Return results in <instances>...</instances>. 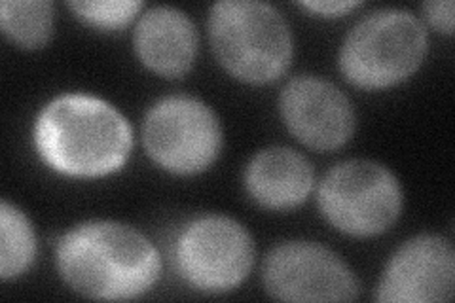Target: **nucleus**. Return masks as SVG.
<instances>
[{
    "label": "nucleus",
    "instance_id": "20e7f679",
    "mask_svg": "<svg viewBox=\"0 0 455 303\" xmlns=\"http://www.w3.org/2000/svg\"><path fill=\"white\" fill-rule=\"evenodd\" d=\"M427 53L423 23L406 10H379L363 18L339 48V70L361 90H386L410 78Z\"/></svg>",
    "mask_w": 455,
    "mask_h": 303
},
{
    "label": "nucleus",
    "instance_id": "f03ea898",
    "mask_svg": "<svg viewBox=\"0 0 455 303\" xmlns=\"http://www.w3.org/2000/svg\"><path fill=\"white\" fill-rule=\"evenodd\" d=\"M42 162L75 179L107 177L125 165L133 132L124 114L88 93H63L40 110L33 129Z\"/></svg>",
    "mask_w": 455,
    "mask_h": 303
},
{
    "label": "nucleus",
    "instance_id": "0eeeda50",
    "mask_svg": "<svg viewBox=\"0 0 455 303\" xmlns=\"http://www.w3.org/2000/svg\"><path fill=\"white\" fill-rule=\"evenodd\" d=\"M142 144L154 163L175 175H196L217 160L222 127L204 100L169 95L154 103L142 122Z\"/></svg>",
    "mask_w": 455,
    "mask_h": 303
},
{
    "label": "nucleus",
    "instance_id": "39448f33",
    "mask_svg": "<svg viewBox=\"0 0 455 303\" xmlns=\"http://www.w3.org/2000/svg\"><path fill=\"white\" fill-rule=\"evenodd\" d=\"M317 203L324 220L338 232L372 237L396 222L403 211V187L386 165L349 160L323 177Z\"/></svg>",
    "mask_w": 455,
    "mask_h": 303
},
{
    "label": "nucleus",
    "instance_id": "4468645a",
    "mask_svg": "<svg viewBox=\"0 0 455 303\" xmlns=\"http://www.w3.org/2000/svg\"><path fill=\"white\" fill-rule=\"evenodd\" d=\"M36 256V237L31 220L4 199L0 205V277H20Z\"/></svg>",
    "mask_w": 455,
    "mask_h": 303
},
{
    "label": "nucleus",
    "instance_id": "ddd939ff",
    "mask_svg": "<svg viewBox=\"0 0 455 303\" xmlns=\"http://www.w3.org/2000/svg\"><path fill=\"white\" fill-rule=\"evenodd\" d=\"M0 28L20 48H44L53 35V4L50 0H4Z\"/></svg>",
    "mask_w": 455,
    "mask_h": 303
},
{
    "label": "nucleus",
    "instance_id": "423d86ee",
    "mask_svg": "<svg viewBox=\"0 0 455 303\" xmlns=\"http://www.w3.org/2000/svg\"><path fill=\"white\" fill-rule=\"evenodd\" d=\"M173 262L179 275L196 291L230 292L254 266V241L247 227L224 214H205L182 227Z\"/></svg>",
    "mask_w": 455,
    "mask_h": 303
},
{
    "label": "nucleus",
    "instance_id": "1a4fd4ad",
    "mask_svg": "<svg viewBox=\"0 0 455 303\" xmlns=\"http://www.w3.org/2000/svg\"><path fill=\"white\" fill-rule=\"evenodd\" d=\"M281 118L292 137L307 148L331 152L353 137L355 108L344 92L329 80L296 76L279 95Z\"/></svg>",
    "mask_w": 455,
    "mask_h": 303
},
{
    "label": "nucleus",
    "instance_id": "f3484780",
    "mask_svg": "<svg viewBox=\"0 0 455 303\" xmlns=\"http://www.w3.org/2000/svg\"><path fill=\"white\" fill-rule=\"evenodd\" d=\"M359 4L361 3H357V0H349V3H341V0H331V3H323V0H319V3H300L302 8L319 13V16L324 18H339L353 8H357Z\"/></svg>",
    "mask_w": 455,
    "mask_h": 303
},
{
    "label": "nucleus",
    "instance_id": "6e6552de",
    "mask_svg": "<svg viewBox=\"0 0 455 303\" xmlns=\"http://www.w3.org/2000/svg\"><path fill=\"white\" fill-rule=\"evenodd\" d=\"M262 281L281 301H353L361 291L344 259L311 241H287L269 251Z\"/></svg>",
    "mask_w": 455,
    "mask_h": 303
},
{
    "label": "nucleus",
    "instance_id": "2eb2a0df",
    "mask_svg": "<svg viewBox=\"0 0 455 303\" xmlns=\"http://www.w3.org/2000/svg\"><path fill=\"white\" fill-rule=\"evenodd\" d=\"M67 6L84 23L97 28H107V31L125 27L142 10L140 0H92V3H80V0L75 3V0H70Z\"/></svg>",
    "mask_w": 455,
    "mask_h": 303
},
{
    "label": "nucleus",
    "instance_id": "f8f14e48",
    "mask_svg": "<svg viewBox=\"0 0 455 303\" xmlns=\"http://www.w3.org/2000/svg\"><path fill=\"white\" fill-rule=\"evenodd\" d=\"M315 182L307 157L284 147L256 154L245 169V187L254 203L269 211H289L302 205Z\"/></svg>",
    "mask_w": 455,
    "mask_h": 303
},
{
    "label": "nucleus",
    "instance_id": "9b49d317",
    "mask_svg": "<svg viewBox=\"0 0 455 303\" xmlns=\"http://www.w3.org/2000/svg\"><path fill=\"white\" fill-rule=\"evenodd\" d=\"M133 46L148 70L164 78H182L196 61V25L187 13L173 6L150 8L137 21Z\"/></svg>",
    "mask_w": 455,
    "mask_h": 303
},
{
    "label": "nucleus",
    "instance_id": "9d476101",
    "mask_svg": "<svg viewBox=\"0 0 455 303\" xmlns=\"http://www.w3.org/2000/svg\"><path fill=\"white\" fill-rule=\"evenodd\" d=\"M453 286V244L443 235L421 234L393 254L376 288V299L386 303L451 301Z\"/></svg>",
    "mask_w": 455,
    "mask_h": 303
},
{
    "label": "nucleus",
    "instance_id": "dca6fc26",
    "mask_svg": "<svg viewBox=\"0 0 455 303\" xmlns=\"http://www.w3.org/2000/svg\"><path fill=\"white\" fill-rule=\"evenodd\" d=\"M453 0H431V3L423 4V12L429 23L443 31L444 35L453 33Z\"/></svg>",
    "mask_w": 455,
    "mask_h": 303
},
{
    "label": "nucleus",
    "instance_id": "7ed1b4c3",
    "mask_svg": "<svg viewBox=\"0 0 455 303\" xmlns=\"http://www.w3.org/2000/svg\"><path fill=\"white\" fill-rule=\"evenodd\" d=\"M207 27L217 61L237 80L267 84L291 67V27L272 4L222 0L211 6Z\"/></svg>",
    "mask_w": 455,
    "mask_h": 303
},
{
    "label": "nucleus",
    "instance_id": "f257e3e1",
    "mask_svg": "<svg viewBox=\"0 0 455 303\" xmlns=\"http://www.w3.org/2000/svg\"><path fill=\"white\" fill-rule=\"evenodd\" d=\"M63 281L92 299H133L162 275V258L139 229L108 220L75 226L57 241Z\"/></svg>",
    "mask_w": 455,
    "mask_h": 303
}]
</instances>
